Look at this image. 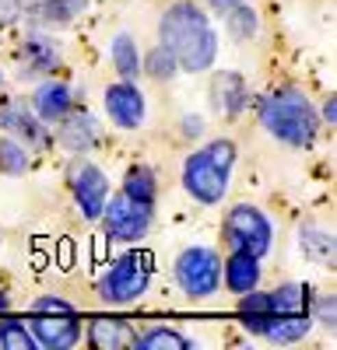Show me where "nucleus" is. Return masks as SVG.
Listing matches in <instances>:
<instances>
[{
	"label": "nucleus",
	"mask_w": 337,
	"mask_h": 350,
	"mask_svg": "<svg viewBox=\"0 0 337 350\" xmlns=\"http://www.w3.org/2000/svg\"><path fill=\"white\" fill-rule=\"evenodd\" d=\"M105 235L112 242H140L151 231V221H155V203H140V200H130L127 193L120 196H109L105 207L99 214Z\"/></svg>",
	"instance_id": "obj_6"
},
{
	"label": "nucleus",
	"mask_w": 337,
	"mask_h": 350,
	"mask_svg": "<svg viewBox=\"0 0 337 350\" xmlns=\"http://www.w3.org/2000/svg\"><path fill=\"white\" fill-rule=\"evenodd\" d=\"M18 14H21L18 0H0V21H14Z\"/></svg>",
	"instance_id": "obj_31"
},
{
	"label": "nucleus",
	"mask_w": 337,
	"mask_h": 350,
	"mask_svg": "<svg viewBox=\"0 0 337 350\" xmlns=\"http://www.w3.org/2000/svg\"><path fill=\"white\" fill-rule=\"evenodd\" d=\"M176 70H179L176 56L168 53L162 42H158L155 49H148V56L140 60V74H148L151 81H173V77H176Z\"/></svg>",
	"instance_id": "obj_24"
},
{
	"label": "nucleus",
	"mask_w": 337,
	"mask_h": 350,
	"mask_svg": "<svg viewBox=\"0 0 337 350\" xmlns=\"http://www.w3.org/2000/svg\"><path fill=\"white\" fill-rule=\"evenodd\" d=\"M173 277L186 298H211L221 287V259L211 245H190L176 256Z\"/></svg>",
	"instance_id": "obj_5"
},
{
	"label": "nucleus",
	"mask_w": 337,
	"mask_h": 350,
	"mask_svg": "<svg viewBox=\"0 0 337 350\" xmlns=\"http://www.w3.org/2000/svg\"><path fill=\"white\" fill-rule=\"evenodd\" d=\"M225 239L232 249L253 252V256H267L274 245V228L267 221V214L253 203H236V207L225 214Z\"/></svg>",
	"instance_id": "obj_7"
},
{
	"label": "nucleus",
	"mask_w": 337,
	"mask_h": 350,
	"mask_svg": "<svg viewBox=\"0 0 337 350\" xmlns=\"http://www.w3.org/2000/svg\"><path fill=\"white\" fill-rule=\"evenodd\" d=\"M302 249H305L309 259L323 262V267H334V242H330L327 231H316L313 224H305L302 228Z\"/></svg>",
	"instance_id": "obj_26"
},
{
	"label": "nucleus",
	"mask_w": 337,
	"mask_h": 350,
	"mask_svg": "<svg viewBox=\"0 0 337 350\" xmlns=\"http://www.w3.org/2000/svg\"><path fill=\"white\" fill-rule=\"evenodd\" d=\"M225 28H229V36H232L236 42H249L253 36H257L260 21H257V14H253V11L246 8V0H242L239 8H232L229 14H225Z\"/></svg>",
	"instance_id": "obj_25"
},
{
	"label": "nucleus",
	"mask_w": 337,
	"mask_h": 350,
	"mask_svg": "<svg viewBox=\"0 0 337 350\" xmlns=\"http://www.w3.org/2000/svg\"><path fill=\"white\" fill-rule=\"evenodd\" d=\"M236 144L232 140H208L204 148H197L186 161H183V189L204 203V207H214V203L225 200L229 193V179L236 168Z\"/></svg>",
	"instance_id": "obj_2"
},
{
	"label": "nucleus",
	"mask_w": 337,
	"mask_h": 350,
	"mask_svg": "<svg viewBox=\"0 0 337 350\" xmlns=\"http://www.w3.org/2000/svg\"><path fill=\"white\" fill-rule=\"evenodd\" d=\"M64 67L60 49H56L46 36H28L21 46V70L25 74H56Z\"/></svg>",
	"instance_id": "obj_15"
},
{
	"label": "nucleus",
	"mask_w": 337,
	"mask_h": 350,
	"mask_svg": "<svg viewBox=\"0 0 337 350\" xmlns=\"http://www.w3.org/2000/svg\"><path fill=\"white\" fill-rule=\"evenodd\" d=\"M88 343L102 347V350H120V347H134L137 333L127 323H116V319H99V323H92V329H88Z\"/></svg>",
	"instance_id": "obj_19"
},
{
	"label": "nucleus",
	"mask_w": 337,
	"mask_h": 350,
	"mask_svg": "<svg viewBox=\"0 0 337 350\" xmlns=\"http://www.w3.org/2000/svg\"><path fill=\"white\" fill-rule=\"evenodd\" d=\"M84 8H88V0H39L32 14L39 25L60 28V25H71L77 14H84Z\"/></svg>",
	"instance_id": "obj_20"
},
{
	"label": "nucleus",
	"mask_w": 337,
	"mask_h": 350,
	"mask_svg": "<svg viewBox=\"0 0 337 350\" xmlns=\"http://www.w3.org/2000/svg\"><path fill=\"white\" fill-rule=\"evenodd\" d=\"M0 130H4L8 137H14L18 144H25V148H36V151L49 148V133H46L42 120L28 105L0 102Z\"/></svg>",
	"instance_id": "obj_10"
},
{
	"label": "nucleus",
	"mask_w": 337,
	"mask_h": 350,
	"mask_svg": "<svg viewBox=\"0 0 337 350\" xmlns=\"http://www.w3.org/2000/svg\"><path fill=\"white\" fill-rule=\"evenodd\" d=\"M158 39L176 56L179 70H186V74L211 70L214 56H218L214 25L204 14V8L193 4V0H176L173 8H165V14L158 21Z\"/></svg>",
	"instance_id": "obj_1"
},
{
	"label": "nucleus",
	"mask_w": 337,
	"mask_h": 350,
	"mask_svg": "<svg viewBox=\"0 0 337 350\" xmlns=\"http://www.w3.org/2000/svg\"><path fill=\"white\" fill-rule=\"evenodd\" d=\"M28 333L36 336V343L49 350H67L81 340V326L74 323V315H64V312H32Z\"/></svg>",
	"instance_id": "obj_12"
},
{
	"label": "nucleus",
	"mask_w": 337,
	"mask_h": 350,
	"mask_svg": "<svg viewBox=\"0 0 337 350\" xmlns=\"http://www.w3.org/2000/svg\"><path fill=\"white\" fill-rule=\"evenodd\" d=\"M67 109H71V84H64V81H46V84L36 88L32 112L39 116L42 123H56Z\"/></svg>",
	"instance_id": "obj_17"
},
{
	"label": "nucleus",
	"mask_w": 337,
	"mask_h": 350,
	"mask_svg": "<svg viewBox=\"0 0 337 350\" xmlns=\"http://www.w3.org/2000/svg\"><path fill=\"white\" fill-rule=\"evenodd\" d=\"M60 130H56V137H60V144H64V151H71V154H84V151H92L95 144H99V137H102V126H99V120L88 112V109H67L60 120Z\"/></svg>",
	"instance_id": "obj_11"
},
{
	"label": "nucleus",
	"mask_w": 337,
	"mask_h": 350,
	"mask_svg": "<svg viewBox=\"0 0 337 350\" xmlns=\"http://www.w3.org/2000/svg\"><path fill=\"white\" fill-rule=\"evenodd\" d=\"M32 312H64V315H74V305L64 301V298H56V295H49V298H36Z\"/></svg>",
	"instance_id": "obj_30"
},
{
	"label": "nucleus",
	"mask_w": 337,
	"mask_h": 350,
	"mask_svg": "<svg viewBox=\"0 0 337 350\" xmlns=\"http://www.w3.org/2000/svg\"><path fill=\"white\" fill-rule=\"evenodd\" d=\"M211 102L221 116H239L246 105V81L236 70H221L211 81Z\"/></svg>",
	"instance_id": "obj_16"
},
{
	"label": "nucleus",
	"mask_w": 337,
	"mask_h": 350,
	"mask_svg": "<svg viewBox=\"0 0 337 350\" xmlns=\"http://www.w3.org/2000/svg\"><path fill=\"white\" fill-rule=\"evenodd\" d=\"M109 53H112V67L120 70L123 81L140 77V53H137V46H134V39L127 32H120L116 39H112V49Z\"/></svg>",
	"instance_id": "obj_22"
},
{
	"label": "nucleus",
	"mask_w": 337,
	"mask_h": 350,
	"mask_svg": "<svg viewBox=\"0 0 337 350\" xmlns=\"http://www.w3.org/2000/svg\"><path fill=\"white\" fill-rule=\"evenodd\" d=\"M309 329H313V315H267L253 333L271 343H299L309 336Z\"/></svg>",
	"instance_id": "obj_14"
},
{
	"label": "nucleus",
	"mask_w": 337,
	"mask_h": 350,
	"mask_svg": "<svg viewBox=\"0 0 337 350\" xmlns=\"http://www.w3.org/2000/svg\"><path fill=\"white\" fill-rule=\"evenodd\" d=\"M120 193H127L130 200H140V203H155V196H158V179H155V172H151L148 165L127 168L123 189H120Z\"/></svg>",
	"instance_id": "obj_21"
},
{
	"label": "nucleus",
	"mask_w": 337,
	"mask_h": 350,
	"mask_svg": "<svg viewBox=\"0 0 337 350\" xmlns=\"http://www.w3.org/2000/svg\"><path fill=\"white\" fill-rule=\"evenodd\" d=\"M71 196L77 203V211L84 214V221H99L105 200H109V179L105 172L92 161H84L71 172Z\"/></svg>",
	"instance_id": "obj_8"
},
{
	"label": "nucleus",
	"mask_w": 337,
	"mask_h": 350,
	"mask_svg": "<svg viewBox=\"0 0 337 350\" xmlns=\"http://www.w3.org/2000/svg\"><path fill=\"white\" fill-rule=\"evenodd\" d=\"M309 315H316V323H323L327 329H334V298L330 295H313V305H309Z\"/></svg>",
	"instance_id": "obj_29"
},
{
	"label": "nucleus",
	"mask_w": 337,
	"mask_h": 350,
	"mask_svg": "<svg viewBox=\"0 0 337 350\" xmlns=\"http://www.w3.org/2000/svg\"><path fill=\"white\" fill-rule=\"evenodd\" d=\"M323 120H327V126H334V98H327V109H323Z\"/></svg>",
	"instance_id": "obj_34"
},
{
	"label": "nucleus",
	"mask_w": 337,
	"mask_h": 350,
	"mask_svg": "<svg viewBox=\"0 0 337 350\" xmlns=\"http://www.w3.org/2000/svg\"><path fill=\"white\" fill-rule=\"evenodd\" d=\"M239 4H242V0H208V8H211L214 14H221V18L229 14L232 8H239Z\"/></svg>",
	"instance_id": "obj_32"
},
{
	"label": "nucleus",
	"mask_w": 337,
	"mask_h": 350,
	"mask_svg": "<svg viewBox=\"0 0 337 350\" xmlns=\"http://www.w3.org/2000/svg\"><path fill=\"white\" fill-rule=\"evenodd\" d=\"M134 347H140V350H190V347H193V340H190V336H183L179 329L155 326V329H148L145 336H137V343H134Z\"/></svg>",
	"instance_id": "obj_23"
},
{
	"label": "nucleus",
	"mask_w": 337,
	"mask_h": 350,
	"mask_svg": "<svg viewBox=\"0 0 337 350\" xmlns=\"http://www.w3.org/2000/svg\"><path fill=\"white\" fill-rule=\"evenodd\" d=\"M0 347L8 350H36V336L21 323H0Z\"/></svg>",
	"instance_id": "obj_28"
},
{
	"label": "nucleus",
	"mask_w": 337,
	"mask_h": 350,
	"mask_svg": "<svg viewBox=\"0 0 337 350\" xmlns=\"http://www.w3.org/2000/svg\"><path fill=\"white\" fill-rule=\"evenodd\" d=\"M99 298L105 305H130L151 287V252H123L99 277Z\"/></svg>",
	"instance_id": "obj_4"
},
{
	"label": "nucleus",
	"mask_w": 337,
	"mask_h": 350,
	"mask_svg": "<svg viewBox=\"0 0 337 350\" xmlns=\"http://www.w3.org/2000/svg\"><path fill=\"white\" fill-rule=\"evenodd\" d=\"M105 112L120 130H140L145 126V116H148V102L137 92L134 81H116L105 92Z\"/></svg>",
	"instance_id": "obj_9"
},
{
	"label": "nucleus",
	"mask_w": 337,
	"mask_h": 350,
	"mask_svg": "<svg viewBox=\"0 0 337 350\" xmlns=\"http://www.w3.org/2000/svg\"><path fill=\"white\" fill-rule=\"evenodd\" d=\"M11 312V298H8V291L0 287V315H8Z\"/></svg>",
	"instance_id": "obj_33"
},
{
	"label": "nucleus",
	"mask_w": 337,
	"mask_h": 350,
	"mask_svg": "<svg viewBox=\"0 0 337 350\" xmlns=\"http://www.w3.org/2000/svg\"><path fill=\"white\" fill-rule=\"evenodd\" d=\"M260 123L274 140L288 144V148H309L320 133V116L299 88H281V92L267 95L260 102Z\"/></svg>",
	"instance_id": "obj_3"
},
{
	"label": "nucleus",
	"mask_w": 337,
	"mask_h": 350,
	"mask_svg": "<svg viewBox=\"0 0 337 350\" xmlns=\"http://www.w3.org/2000/svg\"><path fill=\"white\" fill-rule=\"evenodd\" d=\"M25 168H28L25 144H18L14 137H4V140H0V172H4V175H21Z\"/></svg>",
	"instance_id": "obj_27"
},
{
	"label": "nucleus",
	"mask_w": 337,
	"mask_h": 350,
	"mask_svg": "<svg viewBox=\"0 0 337 350\" xmlns=\"http://www.w3.org/2000/svg\"><path fill=\"white\" fill-rule=\"evenodd\" d=\"M0 98H4V77H0Z\"/></svg>",
	"instance_id": "obj_35"
},
{
	"label": "nucleus",
	"mask_w": 337,
	"mask_h": 350,
	"mask_svg": "<svg viewBox=\"0 0 337 350\" xmlns=\"http://www.w3.org/2000/svg\"><path fill=\"white\" fill-rule=\"evenodd\" d=\"M267 305H271V315H309L313 291H309L305 284H299V280L281 284V287L267 291Z\"/></svg>",
	"instance_id": "obj_18"
},
{
	"label": "nucleus",
	"mask_w": 337,
	"mask_h": 350,
	"mask_svg": "<svg viewBox=\"0 0 337 350\" xmlns=\"http://www.w3.org/2000/svg\"><path fill=\"white\" fill-rule=\"evenodd\" d=\"M260 256L232 249V256L221 262V280L232 295H246V291H257L260 287Z\"/></svg>",
	"instance_id": "obj_13"
}]
</instances>
